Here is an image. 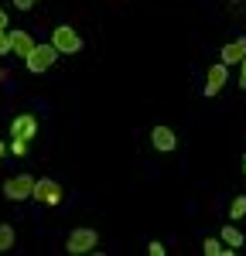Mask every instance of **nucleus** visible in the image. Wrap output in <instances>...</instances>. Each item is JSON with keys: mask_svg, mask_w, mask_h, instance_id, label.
Segmentation results:
<instances>
[{"mask_svg": "<svg viewBox=\"0 0 246 256\" xmlns=\"http://www.w3.org/2000/svg\"><path fill=\"white\" fill-rule=\"evenodd\" d=\"M150 144H154L161 154H171V150L178 147V137H174L171 126H154V130H150Z\"/></svg>", "mask_w": 246, "mask_h": 256, "instance_id": "nucleus-8", "label": "nucleus"}, {"mask_svg": "<svg viewBox=\"0 0 246 256\" xmlns=\"http://www.w3.org/2000/svg\"><path fill=\"white\" fill-rule=\"evenodd\" d=\"M14 7H18V10H31V7H34V0H14Z\"/></svg>", "mask_w": 246, "mask_h": 256, "instance_id": "nucleus-18", "label": "nucleus"}, {"mask_svg": "<svg viewBox=\"0 0 246 256\" xmlns=\"http://www.w3.org/2000/svg\"><path fill=\"white\" fill-rule=\"evenodd\" d=\"M243 58H246V38L229 41L222 52H219V62H222V65H229V68H232V65H240Z\"/></svg>", "mask_w": 246, "mask_h": 256, "instance_id": "nucleus-9", "label": "nucleus"}, {"mask_svg": "<svg viewBox=\"0 0 246 256\" xmlns=\"http://www.w3.org/2000/svg\"><path fill=\"white\" fill-rule=\"evenodd\" d=\"M38 134V120H34V113H20V116L10 120V137L14 140H31Z\"/></svg>", "mask_w": 246, "mask_h": 256, "instance_id": "nucleus-7", "label": "nucleus"}, {"mask_svg": "<svg viewBox=\"0 0 246 256\" xmlns=\"http://www.w3.org/2000/svg\"><path fill=\"white\" fill-rule=\"evenodd\" d=\"M100 246V236H96V229H72L68 232V242H65V250L72 256H82V253H92Z\"/></svg>", "mask_w": 246, "mask_h": 256, "instance_id": "nucleus-2", "label": "nucleus"}, {"mask_svg": "<svg viewBox=\"0 0 246 256\" xmlns=\"http://www.w3.org/2000/svg\"><path fill=\"white\" fill-rule=\"evenodd\" d=\"M55 58H58V48L48 41V44H34V52L24 58V65H28L34 76H41V72H48V68L55 65Z\"/></svg>", "mask_w": 246, "mask_h": 256, "instance_id": "nucleus-1", "label": "nucleus"}, {"mask_svg": "<svg viewBox=\"0 0 246 256\" xmlns=\"http://www.w3.org/2000/svg\"><path fill=\"white\" fill-rule=\"evenodd\" d=\"M31 52H34V38H31L28 31H10V55L28 58Z\"/></svg>", "mask_w": 246, "mask_h": 256, "instance_id": "nucleus-10", "label": "nucleus"}, {"mask_svg": "<svg viewBox=\"0 0 246 256\" xmlns=\"http://www.w3.org/2000/svg\"><path fill=\"white\" fill-rule=\"evenodd\" d=\"M240 89H246V58L240 62Z\"/></svg>", "mask_w": 246, "mask_h": 256, "instance_id": "nucleus-19", "label": "nucleus"}, {"mask_svg": "<svg viewBox=\"0 0 246 256\" xmlns=\"http://www.w3.org/2000/svg\"><path fill=\"white\" fill-rule=\"evenodd\" d=\"M0 31H7V10L0 7Z\"/></svg>", "mask_w": 246, "mask_h": 256, "instance_id": "nucleus-20", "label": "nucleus"}, {"mask_svg": "<svg viewBox=\"0 0 246 256\" xmlns=\"http://www.w3.org/2000/svg\"><path fill=\"white\" fill-rule=\"evenodd\" d=\"M243 171H246V158H243Z\"/></svg>", "mask_w": 246, "mask_h": 256, "instance_id": "nucleus-22", "label": "nucleus"}, {"mask_svg": "<svg viewBox=\"0 0 246 256\" xmlns=\"http://www.w3.org/2000/svg\"><path fill=\"white\" fill-rule=\"evenodd\" d=\"M226 82H229V65L216 62V65H208V72H205V89H202V92H205V96H216Z\"/></svg>", "mask_w": 246, "mask_h": 256, "instance_id": "nucleus-6", "label": "nucleus"}, {"mask_svg": "<svg viewBox=\"0 0 246 256\" xmlns=\"http://www.w3.org/2000/svg\"><path fill=\"white\" fill-rule=\"evenodd\" d=\"M7 150H10L14 158H24V154H28V140H10V144H7Z\"/></svg>", "mask_w": 246, "mask_h": 256, "instance_id": "nucleus-15", "label": "nucleus"}, {"mask_svg": "<svg viewBox=\"0 0 246 256\" xmlns=\"http://www.w3.org/2000/svg\"><path fill=\"white\" fill-rule=\"evenodd\" d=\"M202 250H205V256H222L226 242H222V239H205V242H202Z\"/></svg>", "mask_w": 246, "mask_h": 256, "instance_id": "nucleus-13", "label": "nucleus"}, {"mask_svg": "<svg viewBox=\"0 0 246 256\" xmlns=\"http://www.w3.org/2000/svg\"><path fill=\"white\" fill-rule=\"evenodd\" d=\"M147 253H150V256H164V242H150Z\"/></svg>", "mask_w": 246, "mask_h": 256, "instance_id": "nucleus-17", "label": "nucleus"}, {"mask_svg": "<svg viewBox=\"0 0 246 256\" xmlns=\"http://www.w3.org/2000/svg\"><path fill=\"white\" fill-rule=\"evenodd\" d=\"M52 44L58 48V55H76V52H82L79 31H76V28H68V24H62V28L52 31Z\"/></svg>", "mask_w": 246, "mask_h": 256, "instance_id": "nucleus-3", "label": "nucleus"}, {"mask_svg": "<svg viewBox=\"0 0 246 256\" xmlns=\"http://www.w3.org/2000/svg\"><path fill=\"white\" fill-rule=\"evenodd\" d=\"M4 154H7V144H4V140H0V158H4Z\"/></svg>", "mask_w": 246, "mask_h": 256, "instance_id": "nucleus-21", "label": "nucleus"}, {"mask_svg": "<svg viewBox=\"0 0 246 256\" xmlns=\"http://www.w3.org/2000/svg\"><path fill=\"white\" fill-rule=\"evenodd\" d=\"M4 195L10 198V202H24V198L34 195V178L31 174H18L10 178V181H4Z\"/></svg>", "mask_w": 246, "mask_h": 256, "instance_id": "nucleus-4", "label": "nucleus"}, {"mask_svg": "<svg viewBox=\"0 0 246 256\" xmlns=\"http://www.w3.org/2000/svg\"><path fill=\"white\" fill-rule=\"evenodd\" d=\"M219 239H222V242L229 246V250H236V246H246L243 232H240V229H236L232 222H229V226H222V236H219Z\"/></svg>", "mask_w": 246, "mask_h": 256, "instance_id": "nucleus-11", "label": "nucleus"}, {"mask_svg": "<svg viewBox=\"0 0 246 256\" xmlns=\"http://www.w3.org/2000/svg\"><path fill=\"white\" fill-rule=\"evenodd\" d=\"M246 216V195H240V198H232V205H229V218L236 222V218H243Z\"/></svg>", "mask_w": 246, "mask_h": 256, "instance_id": "nucleus-12", "label": "nucleus"}, {"mask_svg": "<svg viewBox=\"0 0 246 256\" xmlns=\"http://www.w3.org/2000/svg\"><path fill=\"white\" fill-rule=\"evenodd\" d=\"M0 55H10V31H0Z\"/></svg>", "mask_w": 246, "mask_h": 256, "instance_id": "nucleus-16", "label": "nucleus"}, {"mask_svg": "<svg viewBox=\"0 0 246 256\" xmlns=\"http://www.w3.org/2000/svg\"><path fill=\"white\" fill-rule=\"evenodd\" d=\"M41 205H62V184L55 181V178H41V181H34V195Z\"/></svg>", "mask_w": 246, "mask_h": 256, "instance_id": "nucleus-5", "label": "nucleus"}, {"mask_svg": "<svg viewBox=\"0 0 246 256\" xmlns=\"http://www.w3.org/2000/svg\"><path fill=\"white\" fill-rule=\"evenodd\" d=\"M14 246V226H0V253Z\"/></svg>", "mask_w": 246, "mask_h": 256, "instance_id": "nucleus-14", "label": "nucleus"}]
</instances>
